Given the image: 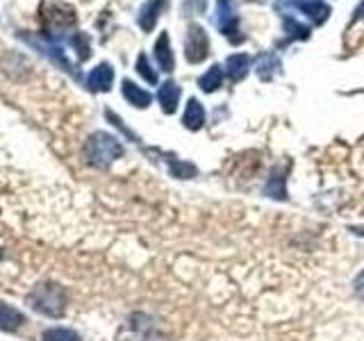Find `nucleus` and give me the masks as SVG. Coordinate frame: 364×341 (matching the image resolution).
Wrapping results in <instances>:
<instances>
[{"mask_svg":"<svg viewBox=\"0 0 364 341\" xmlns=\"http://www.w3.org/2000/svg\"><path fill=\"white\" fill-rule=\"evenodd\" d=\"M75 9L64 3V0H41L39 5V23H41V32L46 39L55 37L60 39L64 34L75 26Z\"/></svg>","mask_w":364,"mask_h":341,"instance_id":"f257e3e1","label":"nucleus"},{"mask_svg":"<svg viewBox=\"0 0 364 341\" xmlns=\"http://www.w3.org/2000/svg\"><path fill=\"white\" fill-rule=\"evenodd\" d=\"M121 155H123L121 141L107 132L91 134L85 144V157L89 159V164L96 166V168H107L114 159H119Z\"/></svg>","mask_w":364,"mask_h":341,"instance_id":"f03ea898","label":"nucleus"},{"mask_svg":"<svg viewBox=\"0 0 364 341\" xmlns=\"http://www.w3.org/2000/svg\"><path fill=\"white\" fill-rule=\"evenodd\" d=\"M30 303L34 310L46 316H62L66 307V293L57 284H43L30 296Z\"/></svg>","mask_w":364,"mask_h":341,"instance_id":"7ed1b4c3","label":"nucleus"},{"mask_svg":"<svg viewBox=\"0 0 364 341\" xmlns=\"http://www.w3.org/2000/svg\"><path fill=\"white\" fill-rule=\"evenodd\" d=\"M210 48V41H208V34H205V30L200 26H193L189 28L187 32V41H185V57L191 62V64H198L203 62L205 57H208V50Z\"/></svg>","mask_w":364,"mask_h":341,"instance_id":"20e7f679","label":"nucleus"},{"mask_svg":"<svg viewBox=\"0 0 364 341\" xmlns=\"http://www.w3.org/2000/svg\"><path fill=\"white\" fill-rule=\"evenodd\" d=\"M112 82H114V68L109 64H98L94 71L89 73V80L87 85L91 91H98V94H102V91H109L112 89Z\"/></svg>","mask_w":364,"mask_h":341,"instance_id":"39448f33","label":"nucleus"},{"mask_svg":"<svg viewBox=\"0 0 364 341\" xmlns=\"http://www.w3.org/2000/svg\"><path fill=\"white\" fill-rule=\"evenodd\" d=\"M168 7V0H148V3L141 7V14H139V26L144 32H151L155 28V23L159 18V14Z\"/></svg>","mask_w":364,"mask_h":341,"instance_id":"423d86ee","label":"nucleus"},{"mask_svg":"<svg viewBox=\"0 0 364 341\" xmlns=\"http://www.w3.org/2000/svg\"><path fill=\"white\" fill-rule=\"evenodd\" d=\"M155 60L159 64V68L166 73L173 71V53H171V41H168V34L162 32L155 41Z\"/></svg>","mask_w":364,"mask_h":341,"instance_id":"0eeeda50","label":"nucleus"},{"mask_svg":"<svg viewBox=\"0 0 364 341\" xmlns=\"http://www.w3.org/2000/svg\"><path fill=\"white\" fill-rule=\"evenodd\" d=\"M182 123H185V128L189 130H200L205 125V109L196 98L187 100L185 114H182Z\"/></svg>","mask_w":364,"mask_h":341,"instance_id":"6e6552de","label":"nucleus"},{"mask_svg":"<svg viewBox=\"0 0 364 341\" xmlns=\"http://www.w3.org/2000/svg\"><path fill=\"white\" fill-rule=\"evenodd\" d=\"M294 5L299 7L303 14L310 16L314 23H323L330 14V7L323 0H294Z\"/></svg>","mask_w":364,"mask_h":341,"instance_id":"1a4fd4ad","label":"nucleus"},{"mask_svg":"<svg viewBox=\"0 0 364 341\" xmlns=\"http://www.w3.org/2000/svg\"><path fill=\"white\" fill-rule=\"evenodd\" d=\"M123 96H125V100L130 102V105L139 107V109L148 107V105H151V100H153V96L148 94L146 89L136 87L134 82H130V80H123Z\"/></svg>","mask_w":364,"mask_h":341,"instance_id":"9d476101","label":"nucleus"},{"mask_svg":"<svg viewBox=\"0 0 364 341\" xmlns=\"http://www.w3.org/2000/svg\"><path fill=\"white\" fill-rule=\"evenodd\" d=\"M248 66H250V57H248V55H242V53H237V55H230V57L225 60V73L230 75L232 82H239V80H244V77H246Z\"/></svg>","mask_w":364,"mask_h":341,"instance_id":"9b49d317","label":"nucleus"},{"mask_svg":"<svg viewBox=\"0 0 364 341\" xmlns=\"http://www.w3.org/2000/svg\"><path fill=\"white\" fill-rule=\"evenodd\" d=\"M157 98H159V105H162L164 114H173L180 102V87L176 82H164L159 87Z\"/></svg>","mask_w":364,"mask_h":341,"instance_id":"f8f14e48","label":"nucleus"},{"mask_svg":"<svg viewBox=\"0 0 364 341\" xmlns=\"http://www.w3.org/2000/svg\"><path fill=\"white\" fill-rule=\"evenodd\" d=\"M23 323H26V316H23L18 310H14V307L0 303V330L14 332V330H18Z\"/></svg>","mask_w":364,"mask_h":341,"instance_id":"ddd939ff","label":"nucleus"},{"mask_svg":"<svg viewBox=\"0 0 364 341\" xmlns=\"http://www.w3.org/2000/svg\"><path fill=\"white\" fill-rule=\"evenodd\" d=\"M198 85H200V89L205 91V94H212V91H216L223 85V68L219 64L210 66V71L205 75H200Z\"/></svg>","mask_w":364,"mask_h":341,"instance_id":"4468645a","label":"nucleus"},{"mask_svg":"<svg viewBox=\"0 0 364 341\" xmlns=\"http://www.w3.org/2000/svg\"><path fill=\"white\" fill-rule=\"evenodd\" d=\"M264 193H267L269 198H280V200L287 198V191H284V173H282V170H273L271 178H269V185L264 187Z\"/></svg>","mask_w":364,"mask_h":341,"instance_id":"2eb2a0df","label":"nucleus"},{"mask_svg":"<svg viewBox=\"0 0 364 341\" xmlns=\"http://www.w3.org/2000/svg\"><path fill=\"white\" fill-rule=\"evenodd\" d=\"M280 68V60L276 55H271V53H267V55H262L259 60H257V75L262 77V80H269L273 73H276Z\"/></svg>","mask_w":364,"mask_h":341,"instance_id":"dca6fc26","label":"nucleus"},{"mask_svg":"<svg viewBox=\"0 0 364 341\" xmlns=\"http://www.w3.org/2000/svg\"><path fill=\"white\" fill-rule=\"evenodd\" d=\"M43 341H80V337L68 328H53L48 332H43Z\"/></svg>","mask_w":364,"mask_h":341,"instance_id":"f3484780","label":"nucleus"},{"mask_svg":"<svg viewBox=\"0 0 364 341\" xmlns=\"http://www.w3.org/2000/svg\"><path fill=\"white\" fill-rule=\"evenodd\" d=\"M136 71H139V75L146 80L148 85H157V73L151 68V62H148V57L144 53L136 57Z\"/></svg>","mask_w":364,"mask_h":341,"instance_id":"a211bd4d","label":"nucleus"},{"mask_svg":"<svg viewBox=\"0 0 364 341\" xmlns=\"http://www.w3.org/2000/svg\"><path fill=\"white\" fill-rule=\"evenodd\" d=\"M73 48L77 50L80 62L89 60V55H91V45H89V37H87L85 32H77V34H73Z\"/></svg>","mask_w":364,"mask_h":341,"instance_id":"6ab92c4d","label":"nucleus"},{"mask_svg":"<svg viewBox=\"0 0 364 341\" xmlns=\"http://www.w3.org/2000/svg\"><path fill=\"white\" fill-rule=\"evenodd\" d=\"M284 30H287L291 37H299V39H307V37H310V28L301 26V23L296 21V18H291V16H284Z\"/></svg>","mask_w":364,"mask_h":341,"instance_id":"aec40b11","label":"nucleus"},{"mask_svg":"<svg viewBox=\"0 0 364 341\" xmlns=\"http://www.w3.org/2000/svg\"><path fill=\"white\" fill-rule=\"evenodd\" d=\"M171 173L176 178H193L196 175V166L193 164H187V162H178V159H171Z\"/></svg>","mask_w":364,"mask_h":341,"instance_id":"412c9836","label":"nucleus"},{"mask_svg":"<svg viewBox=\"0 0 364 341\" xmlns=\"http://www.w3.org/2000/svg\"><path fill=\"white\" fill-rule=\"evenodd\" d=\"M353 289H355V293H358L360 298L364 301V269L358 273V278L353 280Z\"/></svg>","mask_w":364,"mask_h":341,"instance_id":"4be33fe9","label":"nucleus"},{"mask_svg":"<svg viewBox=\"0 0 364 341\" xmlns=\"http://www.w3.org/2000/svg\"><path fill=\"white\" fill-rule=\"evenodd\" d=\"M146 341H166V339H164L162 335H151V337H148Z\"/></svg>","mask_w":364,"mask_h":341,"instance_id":"5701e85b","label":"nucleus"},{"mask_svg":"<svg viewBox=\"0 0 364 341\" xmlns=\"http://www.w3.org/2000/svg\"><path fill=\"white\" fill-rule=\"evenodd\" d=\"M0 257H3V253H0Z\"/></svg>","mask_w":364,"mask_h":341,"instance_id":"b1692460","label":"nucleus"}]
</instances>
